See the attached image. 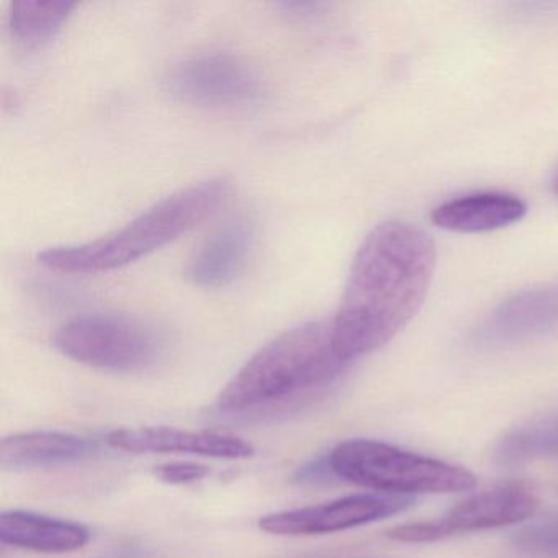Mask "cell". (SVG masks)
I'll return each mask as SVG.
<instances>
[{"mask_svg": "<svg viewBox=\"0 0 558 558\" xmlns=\"http://www.w3.org/2000/svg\"><path fill=\"white\" fill-rule=\"evenodd\" d=\"M436 267L429 234L408 221L375 227L359 247L338 315L336 352L345 364L390 342L416 316Z\"/></svg>", "mask_w": 558, "mask_h": 558, "instance_id": "6da1fadb", "label": "cell"}, {"mask_svg": "<svg viewBox=\"0 0 558 558\" xmlns=\"http://www.w3.org/2000/svg\"><path fill=\"white\" fill-rule=\"evenodd\" d=\"M348 364L332 339V322L303 323L260 348L218 397L227 413H244L328 387Z\"/></svg>", "mask_w": 558, "mask_h": 558, "instance_id": "7a4b0ae2", "label": "cell"}, {"mask_svg": "<svg viewBox=\"0 0 558 558\" xmlns=\"http://www.w3.org/2000/svg\"><path fill=\"white\" fill-rule=\"evenodd\" d=\"M221 179L201 182L169 195L116 233L76 246L50 247L38 256L54 272L99 274L129 266L178 240L208 217L227 197Z\"/></svg>", "mask_w": 558, "mask_h": 558, "instance_id": "3957f363", "label": "cell"}, {"mask_svg": "<svg viewBox=\"0 0 558 558\" xmlns=\"http://www.w3.org/2000/svg\"><path fill=\"white\" fill-rule=\"evenodd\" d=\"M336 476L390 495H444L475 488V473L463 466L398 449L372 439H349L329 453Z\"/></svg>", "mask_w": 558, "mask_h": 558, "instance_id": "277c9868", "label": "cell"}, {"mask_svg": "<svg viewBox=\"0 0 558 558\" xmlns=\"http://www.w3.org/2000/svg\"><path fill=\"white\" fill-rule=\"evenodd\" d=\"M54 345L71 361L120 374L153 367L162 352V341L155 329L116 315L73 319L57 332Z\"/></svg>", "mask_w": 558, "mask_h": 558, "instance_id": "5b68a950", "label": "cell"}, {"mask_svg": "<svg viewBox=\"0 0 558 558\" xmlns=\"http://www.w3.org/2000/svg\"><path fill=\"white\" fill-rule=\"evenodd\" d=\"M538 498L527 486L512 483L488 492L476 493L457 502L440 519L407 522L387 532L398 542H436L462 532L508 527L531 518Z\"/></svg>", "mask_w": 558, "mask_h": 558, "instance_id": "8992f818", "label": "cell"}, {"mask_svg": "<svg viewBox=\"0 0 558 558\" xmlns=\"http://www.w3.org/2000/svg\"><path fill=\"white\" fill-rule=\"evenodd\" d=\"M166 90L178 102L215 109L253 106L266 96L259 74L230 54L182 61L166 77Z\"/></svg>", "mask_w": 558, "mask_h": 558, "instance_id": "52a82bcc", "label": "cell"}, {"mask_svg": "<svg viewBox=\"0 0 558 558\" xmlns=\"http://www.w3.org/2000/svg\"><path fill=\"white\" fill-rule=\"evenodd\" d=\"M414 496L390 493H361L323 505L272 512L259 519V527L274 535H319L348 531L384 521L413 508Z\"/></svg>", "mask_w": 558, "mask_h": 558, "instance_id": "ba28073f", "label": "cell"}, {"mask_svg": "<svg viewBox=\"0 0 558 558\" xmlns=\"http://www.w3.org/2000/svg\"><path fill=\"white\" fill-rule=\"evenodd\" d=\"M558 328V283L525 290L493 310L470 335L476 349H499Z\"/></svg>", "mask_w": 558, "mask_h": 558, "instance_id": "9c48e42d", "label": "cell"}, {"mask_svg": "<svg viewBox=\"0 0 558 558\" xmlns=\"http://www.w3.org/2000/svg\"><path fill=\"white\" fill-rule=\"evenodd\" d=\"M112 449L136 453H194L211 459L241 460L254 456L253 444L231 434L174 427H132L107 436Z\"/></svg>", "mask_w": 558, "mask_h": 558, "instance_id": "30bf717a", "label": "cell"}, {"mask_svg": "<svg viewBox=\"0 0 558 558\" xmlns=\"http://www.w3.org/2000/svg\"><path fill=\"white\" fill-rule=\"evenodd\" d=\"M102 453L97 440L58 430H35L5 437L0 444L4 470L50 469L94 459Z\"/></svg>", "mask_w": 558, "mask_h": 558, "instance_id": "8fae6325", "label": "cell"}, {"mask_svg": "<svg viewBox=\"0 0 558 558\" xmlns=\"http://www.w3.org/2000/svg\"><path fill=\"white\" fill-rule=\"evenodd\" d=\"M253 228L233 220L215 231L185 267V277L202 289H220L233 282L250 256Z\"/></svg>", "mask_w": 558, "mask_h": 558, "instance_id": "7c38bea8", "label": "cell"}, {"mask_svg": "<svg viewBox=\"0 0 558 558\" xmlns=\"http://www.w3.org/2000/svg\"><path fill=\"white\" fill-rule=\"evenodd\" d=\"M527 214L522 198L505 192H478L437 205L430 214L436 227L453 233H486L518 223Z\"/></svg>", "mask_w": 558, "mask_h": 558, "instance_id": "4fadbf2b", "label": "cell"}, {"mask_svg": "<svg viewBox=\"0 0 558 558\" xmlns=\"http://www.w3.org/2000/svg\"><path fill=\"white\" fill-rule=\"evenodd\" d=\"M0 541L41 554H71L87 545L90 532L80 522L14 509L0 514Z\"/></svg>", "mask_w": 558, "mask_h": 558, "instance_id": "5bb4252c", "label": "cell"}, {"mask_svg": "<svg viewBox=\"0 0 558 558\" xmlns=\"http://www.w3.org/2000/svg\"><path fill=\"white\" fill-rule=\"evenodd\" d=\"M542 459L558 460V410L519 424L495 447V460L502 466L524 465Z\"/></svg>", "mask_w": 558, "mask_h": 558, "instance_id": "9a60e30c", "label": "cell"}, {"mask_svg": "<svg viewBox=\"0 0 558 558\" xmlns=\"http://www.w3.org/2000/svg\"><path fill=\"white\" fill-rule=\"evenodd\" d=\"M76 9L74 2L21 0L9 11V31L15 44L25 50L47 47L63 31Z\"/></svg>", "mask_w": 558, "mask_h": 558, "instance_id": "2e32d148", "label": "cell"}, {"mask_svg": "<svg viewBox=\"0 0 558 558\" xmlns=\"http://www.w3.org/2000/svg\"><path fill=\"white\" fill-rule=\"evenodd\" d=\"M512 544L529 554H558V518L521 529L512 535Z\"/></svg>", "mask_w": 558, "mask_h": 558, "instance_id": "e0dca14e", "label": "cell"}, {"mask_svg": "<svg viewBox=\"0 0 558 558\" xmlns=\"http://www.w3.org/2000/svg\"><path fill=\"white\" fill-rule=\"evenodd\" d=\"M153 473L159 482L168 485H189V483L204 480L210 473V469L204 463L172 462L156 466Z\"/></svg>", "mask_w": 558, "mask_h": 558, "instance_id": "ac0fdd59", "label": "cell"}, {"mask_svg": "<svg viewBox=\"0 0 558 558\" xmlns=\"http://www.w3.org/2000/svg\"><path fill=\"white\" fill-rule=\"evenodd\" d=\"M338 478L328 457H318L312 462L300 466L295 473V480L300 485H319V483H329L331 480Z\"/></svg>", "mask_w": 558, "mask_h": 558, "instance_id": "d6986e66", "label": "cell"}, {"mask_svg": "<svg viewBox=\"0 0 558 558\" xmlns=\"http://www.w3.org/2000/svg\"><path fill=\"white\" fill-rule=\"evenodd\" d=\"M555 191H557V194H558V175H557V179H555Z\"/></svg>", "mask_w": 558, "mask_h": 558, "instance_id": "ffe728a7", "label": "cell"}]
</instances>
